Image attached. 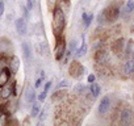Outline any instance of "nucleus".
I'll return each mask as SVG.
<instances>
[{"label":"nucleus","mask_w":134,"mask_h":126,"mask_svg":"<svg viewBox=\"0 0 134 126\" xmlns=\"http://www.w3.org/2000/svg\"><path fill=\"white\" fill-rule=\"evenodd\" d=\"M87 53H88V46H87V43H86V41H84V37H83L82 46L75 50V56H76V58H82V56H84Z\"/></svg>","instance_id":"f8f14e48"},{"label":"nucleus","mask_w":134,"mask_h":126,"mask_svg":"<svg viewBox=\"0 0 134 126\" xmlns=\"http://www.w3.org/2000/svg\"><path fill=\"white\" fill-rule=\"evenodd\" d=\"M9 68L12 71V74H17L19 68H20V59L16 55H12L9 58Z\"/></svg>","instance_id":"9d476101"},{"label":"nucleus","mask_w":134,"mask_h":126,"mask_svg":"<svg viewBox=\"0 0 134 126\" xmlns=\"http://www.w3.org/2000/svg\"><path fill=\"white\" fill-rule=\"evenodd\" d=\"M109 108H110V99H109V96H104V97L101 99L100 104H99L97 113L103 116V114H105V113L109 110Z\"/></svg>","instance_id":"6e6552de"},{"label":"nucleus","mask_w":134,"mask_h":126,"mask_svg":"<svg viewBox=\"0 0 134 126\" xmlns=\"http://www.w3.org/2000/svg\"><path fill=\"white\" fill-rule=\"evenodd\" d=\"M66 87H69V82H67V80H62L59 84H57V88H55V91H59L60 88H66Z\"/></svg>","instance_id":"b1692460"},{"label":"nucleus","mask_w":134,"mask_h":126,"mask_svg":"<svg viewBox=\"0 0 134 126\" xmlns=\"http://www.w3.org/2000/svg\"><path fill=\"white\" fill-rule=\"evenodd\" d=\"M50 87H51V82L49 80V82H46V83H45V85H43V91H46V92H49V89H50Z\"/></svg>","instance_id":"cd10ccee"},{"label":"nucleus","mask_w":134,"mask_h":126,"mask_svg":"<svg viewBox=\"0 0 134 126\" xmlns=\"http://www.w3.org/2000/svg\"><path fill=\"white\" fill-rule=\"evenodd\" d=\"M21 47H23L24 56H25L26 59H30V56H32V50H30L29 43H28V42H23V43H21Z\"/></svg>","instance_id":"f3484780"},{"label":"nucleus","mask_w":134,"mask_h":126,"mask_svg":"<svg viewBox=\"0 0 134 126\" xmlns=\"http://www.w3.org/2000/svg\"><path fill=\"white\" fill-rule=\"evenodd\" d=\"M124 47H125V41H124V38H120V39H117V41L114 42L113 50H114L116 53H121V51L124 50Z\"/></svg>","instance_id":"dca6fc26"},{"label":"nucleus","mask_w":134,"mask_h":126,"mask_svg":"<svg viewBox=\"0 0 134 126\" xmlns=\"http://www.w3.org/2000/svg\"><path fill=\"white\" fill-rule=\"evenodd\" d=\"M133 122V112L130 109H124L120 114V123L121 125H130Z\"/></svg>","instance_id":"0eeeda50"},{"label":"nucleus","mask_w":134,"mask_h":126,"mask_svg":"<svg viewBox=\"0 0 134 126\" xmlns=\"http://www.w3.org/2000/svg\"><path fill=\"white\" fill-rule=\"evenodd\" d=\"M46 96H47V92H46V91H42V92L38 95V101H40V102L45 101V100H46Z\"/></svg>","instance_id":"a878e982"},{"label":"nucleus","mask_w":134,"mask_h":126,"mask_svg":"<svg viewBox=\"0 0 134 126\" xmlns=\"http://www.w3.org/2000/svg\"><path fill=\"white\" fill-rule=\"evenodd\" d=\"M78 47H76V41L75 39H72V41H70V46H69V50H71L72 53H75V50H76Z\"/></svg>","instance_id":"393cba45"},{"label":"nucleus","mask_w":134,"mask_h":126,"mask_svg":"<svg viewBox=\"0 0 134 126\" xmlns=\"http://www.w3.org/2000/svg\"><path fill=\"white\" fill-rule=\"evenodd\" d=\"M124 72H125L126 75L134 74V60H133V59L127 60L125 65H124Z\"/></svg>","instance_id":"4468645a"},{"label":"nucleus","mask_w":134,"mask_h":126,"mask_svg":"<svg viewBox=\"0 0 134 126\" xmlns=\"http://www.w3.org/2000/svg\"><path fill=\"white\" fill-rule=\"evenodd\" d=\"M92 20H93V15L92 13H88V16H87V19L83 21L84 22V26L86 28H88L90 25H91V22H92Z\"/></svg>","instance_id":"412c9836"},{"label":"nucleus","mask_w":134,"mask_h":126,"mask_svg":"<svg viewBox=\"0 0 134 126\" xmlns=\"http://www.w3.org/2000/svg\"><path fill=\"white\" fill-rule=\"evenodd\" d=\"M26 3H28V8L32 9L33 8V2H32V0H26Z\"/></svg>","instance_id":"2f4dec72"},{"label":"nucleus","mask_w":134,"mask_h":126,"mask_svg":"<svg viewBox=\"0 0 134 126\" xmlns=\"http://www.w3.org/2000/svg\"><path fill=\"white\" fill-rule=\"evenodd\" d=\"M66 28V17H64V12L63 9L55 4L54 9H53V30L55 37H59L63 34V30Z\"/></svg>","instance_id":"f257e3e1"},{"label":"nucleus","mask_w":134,"mask_h":126,"mask_svg":"<svg viewBox=\"0 0 134 126\" xmlns=\"http://www.w3.org/2000/svg\"><path fill=\"white\" fill-rule=\"evenodd\" d=\"M42 82H43V79H42V78H38V79L36 80V84H34V87H36V88H40Z\"/></svg>","instance_id":"c85d7f7f"},{"label":"nucleus","mask_w":134,"mask_h":126,"mask_svg":"<svg viewBox=\"0 0 134 126\" xmlns=\"http://www.w3.org/2000/svg\"><path fill=\"white\" fill-rule=\"evenodd\" d=\"M90 92H91V95H92L93 97H97V96L100 95V87H99V84H96L95 82L91 83V84H90Z\"/></svg>","instance_id":"a211bd4d"},{"label":"nucleus","mask_w":134,"mask_h":126,"mask_svg":"<svg viewBox=\"0 0 134 126\" xmlns=\"http://www.w3.org/2000/svg\"><path fill=\"white\" fill-rule=\"evenodd\" d=\"M25 101L29 104H33L36 101V92L32 87H28V89L25 92Z\"/></svg>","instance_id":"ddd939ff"},{"label":"nucleus","mask_w":134,"mask_h":126,"mask_svg":"<svg viewBox=\"0 0 134 126\" xmlns=\"http://www.w3.org/2000/svg\"><path fill=\"white\" fill-rule=\"evenodd\" d=\"M95 79H96V76H95L93 74H91V75H88V78H87V82L91 84V83H93V82H95Z\"/></svg>","instance_id":"bb28decb"},{"label":"nucleus","mask_w":134,"mask_h":126,"mask_svg":"<svg viewBox=\"0 0 134 126\" xmlns=\"http://www.w3.org/2000/svg\"><path fill=\"white\" fill-rule=\"evenodd\" d=\"M96 22H97V25H103V24L105 22V16H104V12H101V13L97 16Z\"/></svg>","instance_id":"5701e85b"},{"label":"nucleus","mask_w":134,"mask_h":126,"mask_svg":"<svg viewBox=\"0 0 134 126\" xmlns=\"http://www.w3.org/2000/svg\"><path fill=\"white\" fill-rule=\"evenodd\" d=\"M125 8H126L130 13H131V12H134V0H127V3H126Z\"/></svg>","instance_id":"aec40b11"},{"label":"nucleus","mask_w":134,"mask_h":126,"mask_svg":"<svg viewBox=\"0 0 134 126\" xmlns=\"http://www.w3.org/2000/svg\"><path fill=\"white\" fill-rule=\"evenodd\" d=\"M11 75H12V71H11L9 67H3L0 70V88L3 85H5L7 83H9Z\"/></svg>","instance_id":"423d86ee"},{"label":"nucleus","mask_w":134,"mask_h":126,"mask_svg":"<svg viewBox=\"0 0 134 126\" xmlns=\"http://www.w3.org/2000/svg\"><path fill=\"white\" fill-rule=\"evenodd\" d=\"M103 12H104V16H105V21H108V22H113L120 17V8L117 5H113L108 9H104Z\"/></svg>","instance_id":"39448f33"},{"label":"nucleus","mask_w":134,"mask_h":126,"mask_svg":"<svg viewBox=\"0 0 134 126\" xmlns=\"http://www.w3.org/2000/svg\"><path fill=\"white\" fill-rule=\"evenodd\" d=\"M16 29H17V33L20 36H24L26 33V22H25L24 17H20L16 20Z\"/></svg>","instance_id":"9b49d317"},{"label":"nucleus","mask_w":134,"mask_h":126,"mask_svg":"<svg viewBox=\"0 0 134 126\" xmlns=\"http://www.w3.org/2000/svg\"><path fill=\"white\" fill-rule=\"evenodd\" d=\"M84 67L82 66V63L78 62V60H72L69 66V72L71 74L72 78H80L83 74H84Z\"/></svg>","instance_id":"20e7f679"},{"label":"nucleus","mask_w":134,"mask_h":126,"mask_svg":"<svg viewBox=\"0 0 134 126\" xmlns=\"http://www.w3.org/2000/svg\"><path fill=\"white\" fill-rule=\"evenodd\" d=\"M95 62L97 65H105L108 62V53L105 50H96L95 51Z\"/></svg>","instance_id":"1a4fd4ad"},{"label":"nucleus","mask_w":134,"mask_h":126,"mask_svg":"<svg viewBox=\"0 0 134 126\" xmlns=\"http://www.w3.org/2000/svg\"><path fill=\"white\" fill-rule=\"evenodd\" d=\"M16 84H17L16 82H11L3 85L0 88V99L4 101H8L12 96H16Z\"/></svg>","instance_id":"7ed1b4c3"},{"label":"nucleus","mask_w":134,"mask_h":126,"mask_svg":"<svg viewBox=\"0 0 134 126\" xmlns=\"http://www.w3.org/2000/svg\"><path fill=\"white\" fill-rule=\"evenodd\" d=\"M3 13H4V3L0 0V16H2Z\"/></svg>","instance_id":"c756f323"},{"label":"nucleus","mask_w":134,"mask_h":126,"mask_svg":"<svg viewBox=\"0 0 134 126\" xmlns=\"http://www.w3.org/2000/svg\"><path fill=\"white\" fill-rule=\"evenodd\" d=\"M40 116H41V117H40V119H41V121H43V119H45V117H46V110H42Z\"/></svg>","instance_id":"7c9ffc66"},{"label":"nucleus","mask_w":134,"mask_h":126,"mask_svg":"<svg viewBox=\"0 0 134 126\" xmlns=\"http://www.w3.org/2000/svg\"><path fill=\"white\" fill-rule=\"evenodd\" d=\"M55 38H57V45H55V50H54V58L57 60H62L64 56V53L67 50V42L63 36H59Z\"/></svg>","instance_id":"f03ea898"},{"label":"nucleus","mask_w":134,"mask_h":126,"mask_svg":"<svg viewBox=\"0 0 134 126\" xmlns=\"http://www.w3.org/2000/svg\"><path fill=\"white\" fill-rule=\"evenodd\" d=\"M40 112H41V104H40V101L38 102H33L32 104V109H30V117H37L38 114H40Z\"/></svg>","instance_id":"2eb2a0df"},{"label":"nucleus","mask_w":134,"mask_h":126,"mask_svg":"<svg viewBox=\"0 0 134 126\" xmlns=\"http://www.w3.org/2000/svg\"><path fill=\"white\" fill-rule=\"evenodd\" d=\"M131 50H133V39H129V41L126 42L125 53H126V54H131Z\"/></svg>","instance_id":"4be33fe9"},{"label":"nucleus","mask_w":134,"mask_h":126,"mask_svg":"<svg viewBox=\"0 0 134 126\" xmlns=\"http://www.w3.org/2000/svg\"><path fill=\"white\" fill-rule=\"evenodd\" d=\"M74 92H75L76 95H83V93L86 92V87H84L83 84H78V85L74 87Z\"/></svg>","instance_id":"6ab92c4d"}]
</instances>
